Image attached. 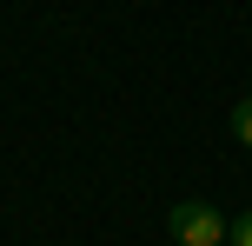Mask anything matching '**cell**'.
<instances>
[{
	"mask_svg": "<svg viewBox=\"0 0 252 246\" xmlns=\"http://www.w3.org/2000/svg\"><path fill=\"white\" fill-rule=\"evenodd\" d=\"M166 226H173V240L179 246H226V213L219 207H206V200H179L173 213H166Z\"/></svg>",
	"mask_w": 252,
	"mask_h": 246,
	"instance_id": "1",
	"label": "cell"
},
{
	"mask_svg": "<svg viewBox=\"0 0 252 246\" xmlns=\"http://www.w3.org/2000/svg\"><path fill=\"white\" fill-rule=\"evenodd\" d=\"M232 140H239V146H252V93L232 106Z\"/></svg>",
	"mask_w": 252,
	"mask_h": 246,
	"instance_id": "2",
	"label": "cell"
},
{
	"mask_svg": "<svg viewBox=\"0 0 252 246\" xmlns=\"http://www.w3.org/2000/svg\"><path fill=\"white\" fill-rule=\"evenodd\" d=\"M226 246H252V213H239V220L226 226Z\"/></svg>",
	"mask_w": 252,
	"mask_h": 246,
	"instance_id": "3",
	"label": "cell"
}]
</instances>
